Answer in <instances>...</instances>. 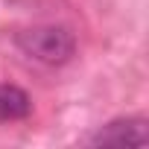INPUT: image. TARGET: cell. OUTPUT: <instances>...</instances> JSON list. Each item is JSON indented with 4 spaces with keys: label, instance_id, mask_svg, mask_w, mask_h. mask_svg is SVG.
Instances as JSON below:
<instances>
[{
    "label": "cell",
    "instance_id": "1",
    "mask_svg": "<svg viewBox=\"0 0 149 149\" xmlns=\"http://www.w3.org/2000/svg\"><path fill=\"white\" fill-rule=\"evenodd\" d=\"M18 47L41 64H64L76 53V38L64 26H32L18 35Z\"/></svg>",
    "mask_w": 149,
    "mask_h": 149
},
{
    "label": "cell",
    "instance_id": "2",
    "mask_svg": "<svg viewBox=\"0 0 149 149\" xmlns=\"http://www.w3.org/2000/svg\"><path fill=\"white\" fill-rule=\"evenodd\" d=\"M146 120L143 117H126V120H111L105 123L91 143L97 146H132V143H146Z\"/></svg>",
    "mask_w": 149,
    "mask_h": 149
},
{
    "label": "cell",
    "instance_id": "3",
    "mask_svg": "<svg viewBox=\"0 0 149 149\" xmlns=\"http://www.w3.org/2000/svg\"><path fill=\"white\" fill-rule=\"evenodd\" d=\"M29 111H32V100H29V94L24 88L0 82V123L24 120Z\"/></svg>",
    "mask_w": 149,
    "mask_h": 149
}]
</instances>
